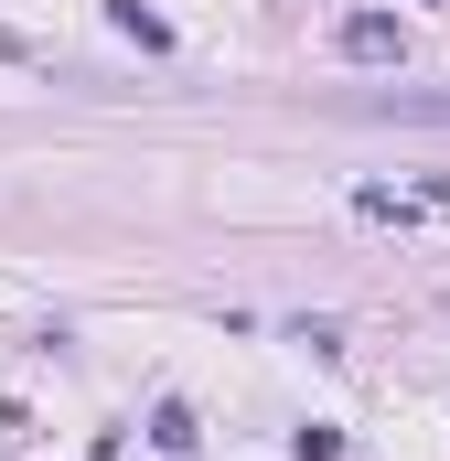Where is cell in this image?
<instances>
[{"label": "cell", "mask_w": 450, "mask_h": 461, "mask_svg": "<svg viewBox=\"0 0 450 461\" xmlns=\"http://www.w3.org/2000/svg\"><path fill=\"white\" fill-rule=\"evenodd\" d=\"M354 118H408V129H450V97H429V86H375V97H343Z\"/></svg>", "instance_id": "1"}, {"label": "cell", "mask_w": 450, "mask_h": 461, "mask_svg": "<svg viewBox=\"0 0 450 461\" xmlns=\"http://www.w3.org/2000/svg\"><path fill=\"white\" fill-rule=\"evenodd\" d=\"M429 204H450V172H440V183H418V194H397V183H364V215H375V226H408V215H429Z\"/></svg>", "instance_id": "2"}, {"label": "cell", "mask_w": 450, "mask_h": 461, "mask_svg": "<svg viewBox=\"0 0 450 461\" xmlns=\"http://www.w3.org/2000/svg\"><path fill=\"white\" fill-rule=\"evenodd\" d=\"M343 54H354V65H386V54H397V22H386V11H354V22H343Z\"/></svg>", "instance_id": "3"}]
</instances>
